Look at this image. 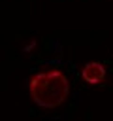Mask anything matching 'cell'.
<instances>
[{"instance_id":"1","label":"cell","mask_w":113,"mask_h":121,"mask_svg":"<svg viewBox=\"0 0 113 121\" xmlns=\"http://www.w3.org/2000/svg\"><path fill=\"white\" fill-rule=\"evenodd\" d=\"M30 96L34 104L40 108L51 110L60 106L68 95H70V81L60 70H49V72H40L30 79L28 85Z\"/></svg>"},{"instance_id":"2","label":"cell","mask_w":113,"mask_h":121,"mask_svg":"<svg viewBox=\"0 0 113 121\" xmlns=\"http://www.w3.org/2000/svg\"><path fill=\"white\" fill-rule=\"evenodd\" d=\"M81 78L90 83V85H96V83H102L104 78H105V70L100 62H87L81 70Z\"/></svg>"}]
</instances>
